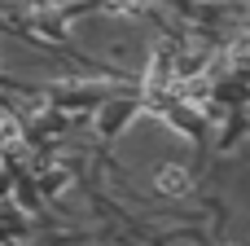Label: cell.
Instances as JSON below:
<instances>
[{
	"label": "cell",
	"mask_w": 250,
	"mask_h": 246,
	"mask_svg": "<svg viewBox=\"0 0 250 246\" xmlns=\"http://www.w3.org/2000/svg\"><path fill=\"white\" fill-rule=\"evenodd\" d=\"M158 189H163V194H189L185 167H163V172H158Z\"/></svg>",
	"instance_id": "1"
},
{
	"label": "cell",
	"mask_w": 250,
	"mask_h": 246,
	"mask_svg": "<svg viewBox=\"0 0 250 246\" xmlns=\"http://www.w3.org/2000/svg\"><path fill=\"white\" fill-rule=\"evenodd\" d=\"M110 9H123L127 13V9H145V0H110Z\"/></svg>",
	"instance_id": "2"
}]
</instances>
